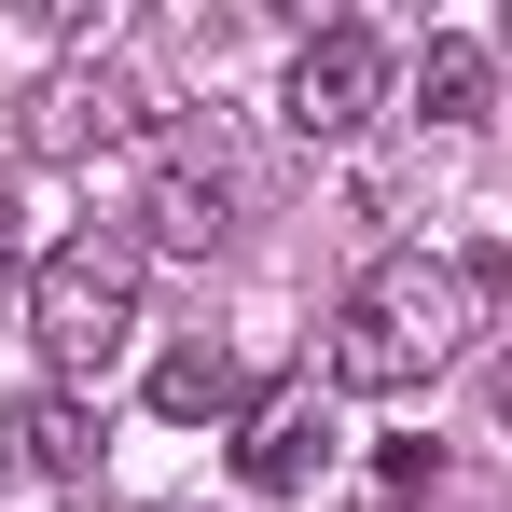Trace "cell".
Here are the masks:
<instances>
[{
  "label": "cell",
  "mask_w": 512,
  "mask_h": 512,
  "mask_svg": "<svg viewBox=\"0 0 512 512\" xmlns=\"http://www.w3.org/2000/svg\"><path fill=\"white\" fill-rule=\"evenodd\" d=\"M471 263H429V250H388L360 291L333 305V388H360V402H402V388H429L457 346H471Z\"/></svg>",
  "instance_id": "1"
},
{
  "label": "cell",
  "mask_w": 512,
  "mask_h": 512,
  "mask_svg": "<svg viewBox=\"0 0 512 512\" xmlns=\"http://www.w3.org/2000/svg\"><path fill=\"white\" fill-rule=\"evenodd\" d=\"M28 333H42V374H56V388H97V374L139 346V250H125V236L42 250V277H28Z\"/></svg>",
  "instance_id": "2"
},
{
  "label": "cell",
  "mask_w": 512,
  "mask_h": 512,
  "mask_svg": "<svg viewBox=\"0 0 512 512\" xmlns=\"http://www.w3.org/2000/svg\"><path fill=\"white\" fill-rule=\"evenodd\" d=\"M374 111H388V42L346 28V14H333V28H305V42H291V84H277V125L333 153V139H360Z\"/></svg>",
  "instance_id": "3"
},
{
  "label": "cell",
  "mask_w": 512,
  "mask_h": 512,
  "mask_svg": "<svg viewBox=\"0 0 512 512\" xmlns=\"http://www.w3.org/2000/svg\"><path fill=\"white\" fill-rule=\"evenodd\" d=\"M0 457L28 471V485H56V499H97V471H111V429H97L84 388H28V402H0Z\"/></svg>",
  "instance_id": "4"
},
{
  "label": "cell",
  "mask_w": 512,
  "mask_h": 512,
  "mask_svg": "<svg viewBox=\"0 0 512 512\" xmlns=\"http://www.w3.org/2000/svg\"><path fill=\"white\" fill-rule=\"evenodd\" d=\"M222 236H236V180L208 167V153H167V167H153V194H139V250L208 263Z\"/></svg>",
  "instance_id": "5"
},
{
  "label": "cell",
  "mask_w": 512,
  "mask_h": 512,
  "mask_svg": "<svg viewBox=\"0 0 512 512\" xmlns=\"http://www.w3.org/2000/svg\"><path fill=\"white\" fill-rule=\"evenodd\" d=\"M236 471L277 485V499H291V485H319V471H333V402H319V388H277V402L236 429Z\"/></svg>",
  "instance_id": "6"
},
{
  "label": "cell",
  "mask_w": 512,
  "mask_h": 512,
  "mask_svg": "<svg viewBox=\"0 0 512 512\" xmlns=\"http://www.w3.org/2000/svg\"><path fill=\"white\" fill-rule=\"evenodd\" d=\"M236 402H250V374H236L222 346H167V360H153V416L167 429H208V416H236Z\"/></svg>",
  "instance_id": "7"
},
{
  "label": "cell",
  "mask_w": 512,
  "mask_h": 512,
  "mask_svg": "<svg viewBox=\"0 0 512 512\" xmlns=\"http://www.w3.org/2000/svg\"><path fill=\"white\" fill-rule=\"evenodd\" d=\"M485 97H499V56H485L471 28H443V42H416V111H429V125H471Z\"/></svg>",
  "instance_id": "8"
},
{
  "label": "cell",
  "mask_w": 512,
  "mask_h": 512,
  "mask_svg": "<svg viewBox=\"0 0 512 512\" xmlns=\"http://www.w3.org/2000/svg\"><path fill=\"white\" fill-rule=\"evenodd\" d=\"M125 125H139V97L111 84V70H97V84H56V97H42V153H97V139H125Z\"/></svg>",
  "instance_id": "9"
},
{
  "label": "cell",
  "mask_w": 512,
  "mask_h": 512,
  "mask_svg": "<svg viewBox=\"0 0 512 512\" xmlns=\"http://www.w3.org/2000/svg\"><path fill=\"white\" fill-rule=\"evenodd\" d=\"M28 263V208H14V180H0V277Z\"/></svg>",
  "instance_id": "10"
},
{
  "label": "cell",
  "mask_w": 512,
  "mask_h": 512,
  "mask_svg": "<svg viewBox=\"0 0 512 512\" xmlns=\"http://www.w3.org/2000/svg\"><path fill=\"white\" fill-rule=\"evenodd\" d=\"M485 402H499V429H512V346H499V374H485Z\"/></svg>",
  "instance_id": "11"
}]
</instances>
